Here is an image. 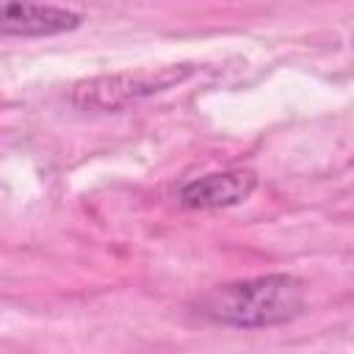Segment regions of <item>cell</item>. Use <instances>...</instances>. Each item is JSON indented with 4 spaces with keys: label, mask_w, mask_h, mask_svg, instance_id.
Listing matches in <instances>:
<instances>
[{
    "label": "cell",
    "mask_w": 354,
    "mask_h": 354,
    "mask_svg": "<svg viewBox=\"0 0 354 354\" xmlns=\"http://www.w3.org/2000/svg\"><path fill=\"white\" fill-rule=\"evenodd\" d=\"M185 75H191V66L180 69H158V72H119V75H102L91 77L75 86L72 102L86 111H116L124 108L141 97H149L155 91H163L174 83H180Z\"/></svg>",
    "instance_id": "cell-2"
},
{
    "label": "cell",
    "mask_w": 354,
    "mask_h": 354,
    "mask_svg": "<svg viewBox=\"0 0 354 354\" xmlns=\"http://www.w3.org/2000/svg\"><path fill=\"white\" fill-rule=\"evenodd\" d=\"M80 25V14L50 6V3H36V0H6L3 3V33L6 36H55L75 30Z\"/></svg>",
    "instance_id": "cell-4"
},
{
    "label": "cell",
    "mask_w": 354,
    "mask_h": 354,
    "mask_svg": "<svg viewBox=\"0 0 354 354\" xmlns=\"http://www.w3.org/2000/svg\"><path fill=\"white\" fill-rule=\"evenodd\" d=\"M196 315L235 329L279 326L301 315L304 282L290 274H266L216 285L196 299Z\"/></svg>",
    "instance_id": "cell-1"
},
{
    "label": "cell",
    "mask_w": 354,
    "mask_h": 354,
    "mask_svg": "<svg viewBox=\"0 0 354 354\" xmlns=\"http://www.w3.org/2000/svg\"><path fill=\"white\" fill-rule=\"evenodd\" d=\"M257 188V174L249 169H227L196 177L180 188V202L194 210H216L230 207L252 196Z\"/></svg>",
    "instance_id": "cell-3"
}]
</instances>
